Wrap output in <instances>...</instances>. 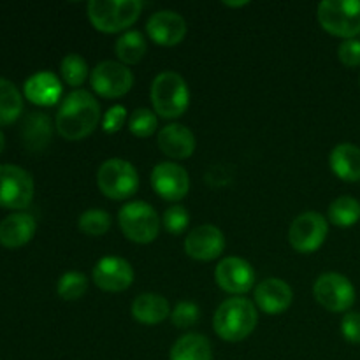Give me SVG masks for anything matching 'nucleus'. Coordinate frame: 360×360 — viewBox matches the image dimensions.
I'll return each instance as SVG.
<instances>
[{"label": "nucleus", "mask_w": 360, "mask_h": 360, "mask_svg": "<svg viewBox=\"0 0 360 360\" xmlns=\"http://www.w3.org/2000/svg\"><path fill=\"white\" fill-rule=\"evenodd\" d=\"M330 224L340 229L354 227L360 220V202L350 195H341L329 206Z\"/></svg>", "instance_id": "27"}, {"label": "nucleus", "mask_w": 360, "mask_h": 360, "mask_svg": "<svg viewBox=\"0 0 360 360\" xmlns=\"http://www.w3.org/2000/svg\"><path fill=\"white\" fill-rule=\"evenodd\" d=\"M151 186L158 197L165 200L185 199L190 190V176L181 165L174 162H162L151 172Z\"/></svg>", "instance_id": "14"}, {"label": "nucleus", "mask_w": 360, "mask_h": 360, "mask_svg": "<svg viewBox=\"0 0 360 360\" xmlns=\"http://www.w3.org/2000/svg\"><path fill=\"white\" fill-rule=\"evenodd\" d=\"M169 360H213V352L206 336L190 333L172 345Z\"/></svg>", "instance_id": "24"}, {"label": "nucleus", "mask_w": 360, "mask_h": 360, "mask_svg": "<svg viewBox=\"0 0 360 360\" xmlns=\"http://www.w3.org/2000/svg\"><path fill=\"white\" fill-rule=\"evenodd\" d=\"M23 111V97L20 90L6 77H0V127L11 125Z\"/></svg>", "instance_id": "25"}, {"label": "nucleus", "mask_w": 360, "mask_h": 360, "mask_svg": "<svg viewBox=\"0 0 360 360\" xmlns=\"http://www.w3.org/2000/svg\"><path fill=\"white\" fill-rule=\"evenodd\" d=\"M4 148H6V137H4L2 130H0V155H2Z\"/></svg>", "instance_id": "38"}, {"label": "nucleus", "mask_w": 360, "mask_h": 360, "mask_svg": "<svg viewBox=\"0 0 360 360\" xmlns=\"http://www.w3.org/2000/svg\"><path fill=\"white\" fill-rule=\"evenodd\" d=\"M146 32L155 44L172 48L185 39L186 21L176 11H157L148 20Z\"/></svg>", "instance_id": "16"}, {"label": "nucleus", "mask_w": 360, "mask_h": 360, "mask_svg": "<svg viewBox=\"0 0 360 360\" xmlns=\"http://www.w3.org/2000/svg\"><path fill=\"white\" fill-rule=\"evenodd\" d=\"M171 320L174 327L178 329H188V327L195 326L200 320V309L195 302L183 301L176 304V308L171 311Z\"/></svg>", "instance_id": "32"}, {"label": "nucleus", "mask_w": 360, "mask_h": 360, "mask_svg": "<svg viewBox=\"0 0 360 360\" xmlns=\"http://www.w3.org/2000/svg\"><path fill=\"white\" fill-rule=\"evenodd\" d=\"M127 120V109L125 105H112V108L108 109V112L102 118V129H104L105 134H116L123 129Z\"/></svg>", "instance_id": "34"}, {"label": "nucleus", "mask_w": 360, "mask_h": 360, "mask_svg": "<svg viewBox=\"0 0 360 360\" xmlns=\"http://www.w3.org/2000/svg\"><path fill=\"white\" fill-rule=\"evenodd\" d=\"M101 122V105L86 90H74L63 98L56 112V132L67 141H81L90 136Z\"/></svg>", "instance_id": "1"}, {"label": "nucleus", "mask_w": 360, "mask_h": 360, "mask_svg": "<svg viewBox=\"0 0 360 360\" xmlns=\"http://www.w3.org/2000/svg\"><path fill=\"white\" fill-rule=\"evenodd\" d=\"M330 169L340 179L348 183L360 181V148L355 144H338L330 151Z\"/></svg>", "instance_id": "23"}, {"label": "nucleus", "mask_w": 360, "mask_h": 360, "mask_svg": "<svg viewBox=\"0 0 360 360\" xmlns=\"http://www.w3.org/2000/svg\"><path fill=\"white\" fill-rule=\"evenodd\" d=\"M150 95L153 111L165 120L179 118L188 109V84L178 72H172V70H165L155 77Z\"/></svg>", "instance_id": "3"}, {"label": "nucleus", "mask_w": 360, "mask_h": 360, "mask_svg": "<svg viewBox=\"0 0 360 360\" xmlns=\"http://www.w3.org/2000/svg\"><path fill=\"white\" fill-rule=\"evenodd\" d=\"M227 7H245L248 6V2H224Z\"/></svg>", "instance_id": "37"}, {"label": "nucleus", "mask_w": 360, "mask_h": 360, "mask_svg": "<svg viewBox=\"0 0 360 360\" xmlns=\"http://www.w3.org/2000/svg\"><path fill=\"white\" fill-rule=\"evenodd\" d=\"M139 0H91L88 4L90 23L102 34H118L132 27L141 16Z\"/></svg>", "instance_id": "4"}, {"label": "nucleus", "mask_w": 360, "mask_h": 360, "mask_svg": "<svg viewBox=\"0 0 360 360\" xmlns=\"http://www.w3.org/2000/svg\"><path fill=\"white\" fill-rule=\"evenodd\" d=\"M88 290V280L84 274L70 271L65 273L56 283V294L63 299V301H76L84 295Z\"/></svg>", "instance_id": "30"}, {"label": "nucleus", "mask_w": 360, "mask_h": 360, "mask_svg": "<svg viewBox=\"0 0 360 360\" xmlns=\"http://www.w3.org/2000/svg\"><path fill=\"white\" fill-rule=\"evenodd\" d=\"M53 136V123L48 115L39 111H32L25 118L21 127V139L25 148L30 151H42L49 143Z\"/></svg>", "instance_id": "22"}, {"label": "nucleus", "mask_w": 360, "mask_h": 360, "mask_svg": "<svg viewBox=\"0 0 360 360\" xmlns=\"http://www.w3.org/2000/svg\"><path fill=\"white\" fill-rule=\"evenodd\" d=\"M255 304L267 315H280L292 306L294 292L287 281L280 278H267L255 288Z\"/></svg>", "instance_id": "17"}, {"label": "nucleus", "mask_w": 360, "mask_h": 360, "mask_svg": "<svg viewBox=\"0 0 360 360\" xmlns=\"http://www.w3.org/2000/svg\"><path fill=\"white\" fill-rule=\"evenodd\" d=\"M316 18L330 35L355 39L360 34V0H323L316 7Z\"/></svg>", "instance_id": "5"}, {"label": "nucleus", "mask_w": 360, "mask_h": 360, "mask_svg": "<svg viewBox=\"0 0 360 360\" xmlns=\"http://www.w3.org/2000/svg\"><path fill=\"white\" fill-rule=\"evenodd\" d=\"M134 276H136L134 267L130 266L129 260L115 255L98 260L94 267V273H91L94 283L101 290L112 292V294L127 290L134 283Z\"/></svg>", "instance_id": "13"}, {"label": "nucleus", "mask_w": 360, "mask_h": 360, "mask_svg": "<svg viewBox=\"0 0 360 360\" xmlns=\"http://www.w3.org/2000/svg\"><path fill=\"white\" fill-rule=\"evenodd\" d=\"M225 248V236L218 227L210 224L193 229L185 239V252L190 259L210 262L218 259Z\"/></svg>", "instance_id": "15"}, {"label": "nucleus", "mask_w": 360, "mask_h": 360, "mask_svg": "<svg viewBox=\"0 0 360 360\" xmlns=\"http://www.w3.org/2000/svg\"><path fill=\"white\" fill-rule=\"evenodd\" d=\"M338 56L341 63L347 67H359L360 65V41L359 39H348L341 42L338 48Z\"/></svg>", "instance_id": "35"}, {"label": "nucleus", "mask_w": 360, "mask_h": 360, "mask_svg": "<svg viewBox=\"0 0 360 360\" xmlns=\"http://www.w3.org/2000/svg\"><path fill=\"white\" fill-rule=\"evenodd\" d=\"M77 227L86 236L98 238V236H104L111 229V217H109L108 211L91 207V210L84 211L81 214L79 220H77Z\"/></svg>", "instance_id": "28"}, {"label": "nucleus", "mask_w": 360, "mask_h": 360, "mask_svg": "<svg viewBox=\"0 0 360 360\" xmlns=\"http://www.w3.org/2000/svg\"><path fill=\"white\" fill-rule=\"evenodd\" d=\"M327 234H329V224L326 218L315 211H306L292 221L288 241L295 252L313 253L326 243Z\"/></svg>", "instance_id": "11"}, {"label": "nucleus", "mask_w": 360, "mask_h": 360, "mask_svg": "<svg viewBox=\"0 0 360 360\" xmlns=\"http://www.w3.org/2000/svg\"><path fill=\"white\" fill-rule=\"evenodd\" d=\"M120 229L127 239L137 245H148L158 238L160 218L157 211L143 200L127 202L118 214Z\"/></svg>", "instance_id": "6"}, {"label": "nucleus", "mask_w": 360, "mask_h": 360, "mask_svg": "<svg viewBox=\"0 0 360 360\" xmlns=\"http://www.w3.org/2000/svg\"><path fill=\"white\" fill-rule=\"evenodd\" d=\"M90 83L98 97L120 98L129 94L134 86V74L122 62L105 60L91 70Z\"/></svg>", "instance_id": "10"}, {"label": "nucleus", "mask_w": 360, "mask_h": 360, "mask_svg": "<svg viewBox=\"0 0 360 360\" xmlns=\"http://www.w3.org/2000/svg\"><path fill=\"white\" fill-rule=\"evenodd\" d=\"M157 143L162 153L171 158H176V160L190 158L197 146L195 136H193L192 130L188 127L179 125V123H171V125L164 127L158 132Z\"/></svg>", "instance_id": "18"}, {"label": "nucleus", "mask_w": 360, "mask_h": 360, "mask_svg": "<svg viewBox=\"0 0 360 360\" xmlns=\"http://www.w3.org/2000/svg\"><path fill=\"white\" fill-rule=\"evenodd\" d=\"M23 91L25 97L32 104L49 108V105H55L60 101L63 88L55 74L49 72V70H41V72H35L34 76L25 81Z\"/></svg>", "instance_id": "20"}, {"label": "nucleus", "mask_w": 360, "mask_h": 360, "mask_svg": "<svg viewBox=\"0 0 360 360\" xmlns=\"http://www.w3.org/2000/svg\"><path fill=\"white\" fill-rule=\"evenodd\" d=\"M259 323L255 304L246 297H229L218 306L213 316V329L224 341L238 343L246 340Z\"/></svg>", "instance_id": "2"}, {"label": "nucleus", "mask_w": 360, "mask_h": 360, "mask_svg": "<svg viewBox=\"0 0 360 360\" xmlns=\"http://www.w3.org/2000/svg\"><path fill=\"white\" fill-rule=\"evenodd\" d=\"M34 179L18 165H0V207L25 210L34 199Z\"/></svg>", "instance_id": "8"}, {"label": "nucleus", "mask_w": 360, "mask_h": 360, "mask_svg": "<svg viewBox=\"0 0 360 360\" xmlns=\"http://www.w3.org/2000/svg\"><path fill=\"white\" fill-rule=\"evenodd\" d=\"M97 185L105 197L123 200L132 197L139 188V174L130 162L122 158L105 160L97 171Z\"/></svg>", "instance_id": "7"}, {"label": "nucleus", "mask_w": 360, "mask_h": 360, "mask_svg": "<svg viewBox=\"0 0 360 360\" xmlns=\"http://www.w3.org/2000/svg\"><path fill=\"white\" fill-rule=\"evenodd\" d=\"M171 315V304L160 294H141L132 302V316L143 326H158Z\"/></svg>", "instance_id": "21"}, {"label": "nucleus", "mask_w": 360, "mask_h": 360, "mask_svg": "<svg viewBox=\"0 0 360 360\" xmlns=\"http://www.w3.org/2000/svg\"><path fill=\"white\" fill-rule=\"evenodd\" d=\"M146 39H144L141 32L136 30L125 32L116 41L115 46L116 56H118L123 65H136V63H139L144 58V55H146Z\"/></svg>", "instance_id": "26"}, {"label": "nucleus", "mask_w": 360, "mask_h": 360, "mask_svg": "<svg viewBox=\"0 0 360 360\" xmlns=\"http://www.w3.org/2000/svg\"><path fill=\"white\" fill-rule=\"evenodd\" d=\"M316 302L333 313H345L354 306L355 288L347 276L340 273H326L319 276L313 287Z\"/></svg>", "instance_id": "9"}, {"label": "nucleus", "mask_w": 360, "mask_h": 360, "mask_svg": "<svg viewBox=\"0 0 360 360\" xmlns=\"http://www.w3.org/2000/svg\"><path fill=\"white\" fill-rule=\"evenodd\" d=\"M158 127V118L151 109L141 108L130 115L129 118V130L136 137H150Z\"/></svg>", "instance_id": "31"}, {"label": "nucleus", "mask_w": 360, "mask_h": 360, "mask_svg": "<svg viewBox=\"0 0 360 360\" xmlns=\"http://www.w3.org/2000/svg\"><path fill=\"white\" fill-rule=\"evenodd\" d=\"M60 72H62L63 81L69 86L77 88L86 81L88 77V63L77 53H69L60 63Z\"/></svg>", "instance_id": "29"}, {"label": "nucleus", "mask_w": 360, "mask_h": 360, "mask_svg": "<svg viewBox=\"0 0 360 360\" xmlns=\"http://www.w3.org/2000/svg\"><path fill=\"white\" fill-rule=\"evenodd\" d=\"M37 231L35 218L28 213H11L0 221V245L4 248H21L32 241Z\"/></svg>", "instance_id": "19"}, {"label": "nucleus", "mask_w": 360, "mask_h": 360, "mask_svg": "<svg viewBox=\"0 0 360 360\" xmlns=\"http://www.w3.org/2000/svg\"><path fill=\"white\" fill-rule=\"evenodd\" d=\"M162 225H164L165 231L171 232V234H181V232H185L190 225L188 211L183 206L169 207L164 213V217H162Z\"/></svg>", "instance_id": "33"}, {"label": "nucleus", "mask_w": 360, "mask_h": 360, "mask_svg": "<svg viewBox=\"0 0 360 360\" xmlns=\"http://www.w3.org/2000/svg\"><path fill=\"white\" fill-rule=\"evenodd\" d=\"M214 280L221 290L239 297L252 290L255 285V271L248 260L239 259V257H225L217 266Z\"/></svg>", "instance_id": "12"}, {"label": "nucleus", "mask_w": 360, "mask_h": 360, "mask_svg": "<svg viewBox=\"0 0 360 360\" xmlns=\"http://www.w3.org/2000/svg\"><path fill=\"white\" fill-rule=\"evenodd\" d=\"M341 334H343V338L348 343L360 345V313L350 311L343 316Z\"/></svg>", "instance_id": "36"}]
</instances>
